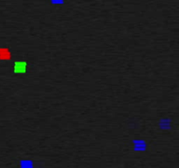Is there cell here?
Segmentation results:
<instances>
[{
    "instance_id": "1",
    "label": "cell",
    "mask_w": 179,
    "mask_h": 168,
    "mask_svg": "<svg viewBox=\"0 0 179 168\" xmlns=\"http://www.w3.org/2000/svg\"><path fill=\"white\" fill-rule=\"evenodd\" d=\"M26 68H27L26 62H15V65H14V72H15V73H18V74L25 73V72L26 71Z\"/></svg>"
},
{
    "instance_id": "2",
    "label": "cell",
    "mask_w": 179,
    "mask_h": 168,
    "mask_svg": "<svg viewBox=\"0 0 179 168\" xmlns=\"http://www.w3.org/2000/svg\"><path fill=\"white\" fill-rule=\"evenodd\" d=\"M10 55H11V53H10L8 49L0 48V59L8 60V59H10Z\"/></svg>"
}]
</instances>
